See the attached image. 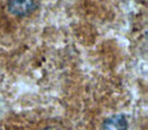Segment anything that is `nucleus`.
<instances>
[{"label":"nucleus","instance_id":"1","mask_svg":"<svg viewBox=\"0 0 148 130\" xmlns=\"http://www.w3.org/2000/svg\"><path fill=\"white\" fill-rule=\"evenodd\" d=\"M37 0H7V9L14 17H25L36 8Z\"/></svg>","mask_w":148,"mask_h":130},{"label":"nucleus","instance_id":"2","mask_svg":"<svg viewBox=\"0 0 148 130\" xmlns=\"http://www.w3.org/2000/svg\"><path fill=\"white\" fill-rule=\"evenodd\" d=\"M127 120L123 115H114L103 123V130H127Z\"/></svg>","mask_w":148,"mask_h":130}]
</instances>
